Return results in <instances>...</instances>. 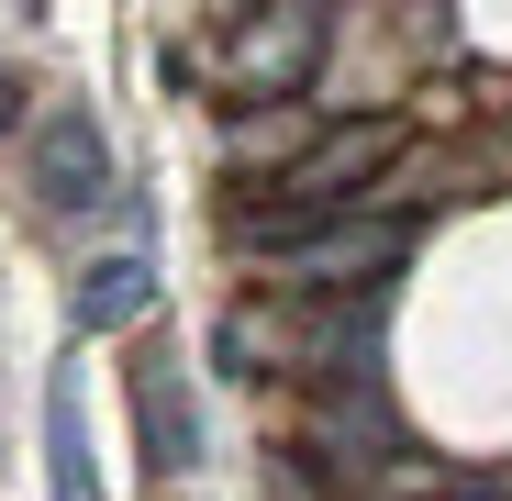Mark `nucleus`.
<instances>
[{
  "label": "nucleus",
  "mask_w": 512,
  "mask_h": 501,
  "mask_svg": "<svg viewBox=\"0 0 512 501\" xmlns=\"http://www.w3.org/2000/svg\"><path fill=\"white\" fill-rule=\"evenodd\" d=\"M312 45H323V0H268V12L234 34V78L245 90H290L312 67Z\"/></svg>",
  "instance_id": "obj_5"
},
{
  "label": "nucleus",
  "mask_w": 512,
  "mask_h": 501,
  "mask_svg": "<svg viewBox=\"0 0 512 501\" xmlns=\"http://www.w3.org/2000/svg\"><path fill=\"white\" fill-rule=\"evenodd\" d=\"M301 145H312V123H301V112H256V123H234V134H223V156H234V167H268V156H301Z\"/></svg>",
  "instance_id": "obj_8"
},
{
  "label": "nucleus",
  "mask_w": 512,
  "mask_h": 501,
  "mask_svg": "<svg viewBox=\"0 0 512 501\" xmlns=\"http://www.w3.org/2000/svg\"><path fill=\"white\" fill-rule=\"evenodd\" d=\"M45 468H56V501H101V457H90V424H78L67 379L45 390Z\"/></svg>",
  "instance_id": "obj_7"
},
{
  "label": "nucleus",
  "mask_w": 512,
  "mask_h": 501,
  "mask_svg": "<svg viewBox=\"0 0 512 501\" xmlns=\"http://www.w3.org/2000/svg\"><path fill=\"white\" fill-rule=\"evenodd\" d=\"M23 179H34V201H45V212H90V201L112 190V145H101V112H78V101L34 112V134H23Z\"/></svg>",
  "instance_id": "obj_2"
},
{
  "label": "nucleus",
  "mask_w": 512,
  "mask_h": 501,
  "mask_svg": "<svg viewBox=\"0 0 512 501\" xmlns=\"http://www.w3.org/2000/svg\"><path fill=\"white\" fill-rule=\"evenodd\" d=\"M401 145H412V123H390V112H379V123H334V134L301 145V167L279 179V201H290V212H334V190H368Z\"/></svg>",
  "instance_id": "obj_3"
},
{
  "label": "nucleus",
  "mask_w": 512,
  "mask_h": 501,
  "mask_svg": "<svg viewBox=\"0 0 512 501\" xmlns=\"http://www.w3.org/2000/svg\"><path fill=\"white\" fill-rule=\"evenodd\" d=\"M401 257H412V223H401V212H379V223H368V212H346V223L323 212V223H301V234H279V245H256V268H268L290 301H346V290L390 279Z\"/></svg>",
  "instance_id": "obj_1"
},
{
  "label": "nucleus",
  "mask_w": 512,
  "mask_h": 501,
  "mask_svg": "<svg viewBox=\"0 0 512 501\" xmlns=\"http://www.w3.org/2000/svg\"><path fill=\"white\" fill-rule=\"evenodd\" d=\"M134 446L156 479H190L201 468V401H190V368L179 357H145L134 368Z\"/></svg>",
  "instance_id": "obj_4"
},
{
  "label": "nucleus",
  "mask_w": 512,
  "mask_h": 501,
  "mask_svg": "<svg viewBox=\"0 0 512 501\" xmlns=\"http://www.w3.org/2000/svg\"><path fill=\"white\" fill-rule=\"evenodd\" d=\"M12 123H23V90H12V78H0V134H12Z\"/></svg>",
  "instance_id": "obj_9"
},
{
  "label": "nucleus",
  "mask_w": 512,
  "mask_h": 501,
  "mask_svg": "<svg viewBox=\"0 0 512 501\" xmlns=\"http://www.w3.org/2000/svg\"><path fill=\"white\" fill-rule=\"evenodd\" d=\"M67 312H78V334H134V323L156 312V257H145V245L90 257V268H78V290H67Z\"/></svg>",
  "instance_id": "obj_6"
}]
</instances>
